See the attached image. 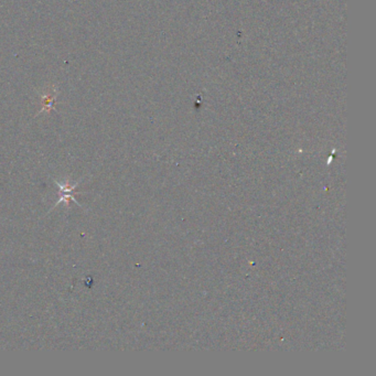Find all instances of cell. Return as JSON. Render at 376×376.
Here are the masks:
<instances>
[{
  "instance_id": "cell-1",
  "label": "cell",
  "mask_w": 376,
  "mask_h": 376,
  "mask_svg": "<svg viewBox=\"0 0 376 376\" xmlns=\"http://www.w3.org/2000/svg\"><path fill=\"white\" fill-rule=\"evenodd\" d=\"M57 185H59L60 187V193H61V196H60V200L57 203L60 202H63L65 203L66 206H69V203L71 201H74L76 202V200L74 199V196H73V193L75 192V189L76 187L78 186V184H75V185H62V184H59V182H56Z\"/></svg>"
}]
</instances>
